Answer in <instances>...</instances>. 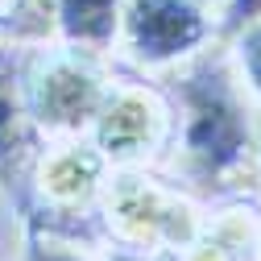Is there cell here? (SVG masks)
Listing matches in <instances>:
<instances>
[{
    "label": "cell",
    "instance_id": "obj_1",
    "mask_svg": "<svg viewBox=\"0 0 261 261\" xmlns=\"http://www.w3.org/2000/svg\"><path fill=\"white\" fill-rule=\"evenodd\" d=\"M174 128L166 145V178L191 199H241L261 182L253 100L245 95L228 50H199L170 75Z\"/></svg>",
    "mask_w": 261,
    "mask_h": 261
},
{
    "label": "cell",
    "instance_id": "obj_2",
    "mask_svg": "<svg viewBox=\"0 0 261 261\" xmlns=\"http://www.w3.org/2000/svg\"><path fill=\"white\" fill-rule=\"evenodd\" d=\"M108 87H112V71L104 54L75 50L62 42L25 46L21 91L38 137H58V141L87 137Z\"/></svg>",
    "mask_w": 261,
    "mask_h": 261
},
{
    "label": "cell",
    "instance_id": "obj_3",
    "mask_svg": "<svg viewBox=\"0 0 261 261\" xmlns=\"http://www.w3.org/2000/svg\"><path fill=\"white\" fill-rule=\"evenodd\" d=\"M95 228L116 249L182 253L203 228V216L191 195L153 170H108Z\"/></svg>",
    "mask_w": 261,
    "mask_h": 261
},
{
    "label": "cell",
    "instance_id": "obj_4",
    "mask_svg": "<svg viewBox=\"0 0 261 261\" xmlns=\"http://www.w3.org/2000/svg\"><path fill=\"white\" fill-rule=\"evenodd\" d=\"M174 128L170 95L145 79H112L87 141L108 162V170H149L166 158Z\"/></svg>",
    "mask_w": 261,
    "mask_h": 261
},
{
    "label": "cell",
    "instance_id": "obj_5",
    "mask_svg": "<svg viewBox=\"0 0 261 261\" xmlns=\"http://www.w3.org/2000/svg\"><path fill=\"white\" fill-rule=\"evenodd\" d=\"M104 178H108V162L95 153V145L87 137L54 141V145L38 149L29 170H25V182H21L29 195V207L38 216L29 228L62 237L67 220H91L95 224Z\"/></svg>",
    "mask_w": 261,
    "mask_h": 261
},
{
    "label": "cell",
    "instance_id": "obj_6",
    "mask_svg": "<svg viewBox=\"0 0 261 261\" xmlns=\"http://www.w3.org/2000/svg\"><path fill=\"white\" fill-rule=\"evenodd\" d=\"M216 38V21L195 0H124L116 46L137 71H174Z\"/></svg>",
    "mask_w": 261,
    "mask_h": 261
},
{
    "label": "cell",
    "instance_id": "obj_7",
    "mask_svg": "<svg viewBox=\"0 0 261 261\" xmlns=\"http://www.w3.org/2000/svg\"><path fill=\"white\" fill-rule=\"evenodd\" d=\"M21 58L25 46L0 42V191H17L25 182V170L38 153V133L25 112L21 91Z\"/></svg>",
    "mask_w": 261,
    "mask_h": 261
},
{
    "label": "cell",
    "instance_id": "obj_8",
    "mask_svg": "<svg viewBox=\"0 0 261 261\" xmlns=\"http://www.w3.org/2000/svg\"><path fill=\"white\" fill-rule=\"evenodd\" d=\"M124 0H54V42L108 54L116 46Z\"/></svg>",
    "mask_w": 261,
    "mask_h": 261
},
{
    "label": "cell",
    "instance_id": "obj_9",
    "mask_svg": "<svg viewBox=\"0 0 261 261\" xmlns=\"http://www.w3.org/2000/svg\"><path fill=\"white\" fill-rule=\"evenodd\" d=\"M178 261H261L257 257V224L241 207L224 212L199 228V237L178 253Z\"/></svg>",
    "mask_w": 261,
    "mask_h": 261
},
{
    "label": "cell",
    "instance_id": "obj_10",
    "mask_svg": "<svg viewBox=\"0 0 261 261\" xmlns=\"http://www.w3.org/2000/svg\"><path fill=\"white\" fill-rule=\"evenodd\" d=\"M228 58H232V71H237L245 95L253 104H261V17L241 25L228 38Z\"/></svg>",
    "mask_w": 261,
    "mask_h": 261
},
{
    "label": "cell",
    "instance_id": "obj_11",
    "mask_svg": "<svg viewBox=\"0 0 261 261\" xmlns=\"http://www.w3.org/2000/svg\"><path fill=\"white\" fill-rule=\"evenodd\" d=\"M17 261H91V257L71 237H54V232H42V228H29Z\"/></svg>",
    "mask_w": 261,
    "mask_h": 261
},
{
    "label": "cell",
    "instance_id": "obj_12",
    "mask_svg": "<svg viewBox=\"0 0 261 261\" xmlns=\"http://www.w3.org/2000/svg\"><path fill=\"white\" fill-rule=\"evenodd\" d=\"M261 17V0H224V13H220V21H216V38H232L241 25H249V21H257Z\"/></svg>",
    "mask_w": 261,
    "mask_h": 261
},
{
    "label": "cell",
    "instance_id": "obj_13",
    "mask_svg": "<svg viewBox=\"0 0 261 261\" xmlns=\"http://www.w3.org/2000/svg\"><path fill=\"white\" fill-rule=\"evenodd\" d=\"M100 261H178V253H149V249H116V245H108Z\"/></svg>",
    "mask_w": 261,
    "mask_h": 261
},
{
    "label": "cell",
    "instance_id": "obj_14",
    "mask_svg": "<svg viewBox=\"0 0 261 261\" xmlns=\"http://www.w3.org/2000/svg\"><path fill=\"white\" fill-rule=\"evenodd\" d=\"M253 133H257V174H261V108L253 116Z\"/></svg>",
    "mask_w": 261,
    "mask_h": 261
},
{
    "label": "cell",
    "instance_id": "obj_15",
    "mask_svg": "<svg viewBox=\"0 0 261 261\" xmlns=\"http://www.w3.org/2000/svg\"><path fill=\"white\" fill-rule=\"evenodd\" d=\"M195 5H203V9H207V5H224V0H195Z\"/></svg>",
    "mask_w": 261,
    "mask_h": 261
},
{
    "label": "cell",
    "instance_id": "obj_16",
    "mask_svg": "<svg viewBox=\"0 0 261 261\" xmlns=\"http://www.w3.org/2000/svg\"><path fill=\"white\" fill-rule=\"evenodd\" d=\"M257 257H261V224H257Z\"/></svg>",
    "mask_w": 261,
    "mask_h": 261
}]
</instances>
